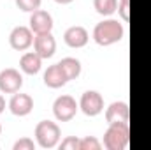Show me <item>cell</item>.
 Returning <instances> with one entry per match:
<instances>
[{"label": "cell", "instance_id": "obj_20", "mask_svg": "<svg viewBox=\"0 0 151 150\" xmlns=\"http://www.w3.org/2000/svg\"><path fill=\"white\" fill-rule=\"evenodd\" d=\"M12 150H35V143L32 138H19L14 143Z\"/></svg>", "mask_w": 151, "mask_h": 150}, {"label": "cell", "instance_id": "obj_6", "mask_svg": "<svg viewBox=\"0 0 151 150\" xmlns=\"http://www.w3.org/2000/svg\"><path fill=\"white\" fill-rule=\"evenodd\" d=\"M34 37L35 36H34V32H32L30 27L19 25V27H14L11 30V34H9V44L16 51H25V50H28L34 44Z\"/></svg>", "mask_w": 151, "mask_h": 150}, {"label": "cell", "instance_id": "obj_16", "mask_svg": "<svg viewBox=\"0 0 151 150\" xmlns=\"http://www.w3.org/2000/svg\"><path fill=\"white\" fill-rule=\"evenodd\" d=\"M119 0H93V7L102 16H111L118 11Z\"/></svg>", "mask_w": 151, "mask_h": 150}, {"label": "cell", "instance_id": "obj_18", "mask_svg": "<svg viewBox=\"0 0 151 150\" xmlns=\"http://www.w3.org/2000/svg\"><path fill=\"white\" fill-rule=\"evenodd\" d=\"M40 2L42 0H16V5L25 12H34L40 9Z\"/></svg>", "mask_w": 151, "mask_h": 150}, {"label": "cell", "instance_id": "obj_7", "mask_svg": "<svg viewBox=\"0 0 151 150\" xmlns=\"http://www.w3.org/2000/svg\"><path fill=\"white\" fill-rule=\"evenodd\" d=\"M23 87V76L18 69L7 67L0 71V92L2 94H16Z\"/></svg>", "mask_w": 151, "mask_h": 150}, {"label": "cell", "instance_id": "obj_3", "mask_svg": "<svg viewBox=\"0 0 151 150\" xmlns=\"http://www.w3.org/2000/svg\"><path fill=\"white\" fill-rule=\"evenodd\" d=\"M62 131L56 122L51 120H40L35 125V141L40 149H53L60 143Z\"/></svg>", "mask_w": 151, "mask_h": 150}, {"label": "cell", "instance_id": "obj_23", "mask_svg": "<svg viewBox=\"0 0 151 150\" xmlns=\"http://www.w3.org/2000/svg\"><path fill=\"white\" fill-rule=\"evenodd\" d=\"M56 4H62V5H65V4H70V2H74V0H55Z\"/></svg>", "mask_w": 151, "mask_h": 150}, {"label": "cell", "instance_id": "obj_25", "mask_svg": "<svg viewBox=\"0 0 151 150\" xmlns=\"http://www.w3.org/2000/svg\"><path fill=\"white\" fill-rule=\"evenodd\" d=\"M0 134H2V125H0Z\"/></svg>", "mask_w": 151, "mask_h": 150}, {"label": "cell", "instance_id": "obj_14", "mask_svg": "<svg viewBox=\"0 0 151 150\" xmlns=\"http://www.w3.org/2000/svg\"><path fill=\"white\" fill-rule=\"evenodd\" d=\"M42 67V57H39L35 51H27L21 55L19 58V69L25 73V74H37Z\"/></svg>", "mask_w": 151, "mask_h": 150}, {"label": "cell", "instance_id": "obj_1", "mask_svg": "<svg viewBox=\"0 0 151 150\" xmlns=\"http://www.w3.org/2000/svg\"><path fill=\"white\" fill-rule=\"evenodd\" d=\"M125 28L118 20H102L100 23L95 25L93 28V41L99 46H111L114 42H119L123 39Z\"/></svg>", "mask_w": 151, "mask_h": 150}, {"label": "cell", "instance_id": "obj_13", "mask_svg": "<svg viewBox=\"0 0 151 150\" xmlns=\"http://www.w3.org/2000/svg\"><path fill=\"white\" fill-rule=\"evenodd\" d=\"M67 81H69V78L63 73V69H62L60 64L49 66L46 69V73H44V83L49 88H62L63 85H67Z\"/></svg>", "mask_w": 151, "mask_h": 150}, {"label": "cell", "instance_id": "obj_5", "mask_svg": "<svg viewBox=\"0 0 151 150\" xmlns=\"http://www.w3.org/2000/svg\"><path fill=\"white\" fill-rule=\"evenodd\" d=\"M79 110L86 117H97V115H100L104 111V97L97 90H86L81 95Z\"/></svg>", "mask_w": 151, "mask_h": 150}, {"label": "cell", "instance_id": "obj_2", "mask_svg": "<svg viewBox=\"0 0 151 150\" xmlns=\"http://www.w3.org/2000/svg\"><path fill=\"white\" fill-rule=\"evenodd\" d=\"M130 141V127L128 122H116L109 124L107 131L104 133V147L107 150H125Z\"/></svg>", "mask_w": 151, "mask_h": 150}, {"label": "cell", "instance_id": "obj_24", "mask_svg": "<svg viewBox=\"0 0 151 150\" xmlns=\"http://www.w3.org/2000/svg\"><path fill=\"white\" fill-rule=\"evenodd\" d=\"M119 2H130V0H119Z\"/></svg>", "mask_w": 151, "mask_h": 150}, {"label": "cell", "instance_id": "obj_8", "mask_svg": "<svg viewBox=\"0 0 151 150\" xmlns=\"http://www.w3.org/2000/svg\"><path fill=\"white\" fill-rule=\"evenodd\" d=\"M34 50L39 57L42 58H51L56 51V39L53 37L51 32L44 34H35L34 37Z\"/></svg>", "mask_w": 151, "mask_h": 150}, {"label": "cell", "instance_id": "obj_12", "mask_svg": "<svg viewBox=\"0 0 151 150\" xmlns=\"http://www.w3.org/2000/svg\"><path fill=\"white\" fill-rule=\"evenodd\" d=\"M130 118V108L123 101H114L106 110V122L116 124V122H128Z\"/></svg>", "mask_w": 151, "mask_h": 150}, {"label": "cell", "instance_id": "obj_11", "mask_svg": "<svg viewBox=\"0 0 151 150\" xmlns=\"http://www.w3.org/2000/svg\"><path fill=\"white\" fill-rule=\"evenodd\" d=\"M63 41H65V44H67L69 48H76V50H77V48H83V46L88 44L90 34H88V30H86L84 27H81V25H72V27H69V28L65 30Z\"/></svg>", "mask_w": 151, "mask_h": 150}, {"label": "cell", "instance_id": "obj_10", "mask_svg": "<svg viewBox=\"0 0 151 150\" xmlns=\"http://www.w3.org/2000/svg\"><path fill=\"white\" fill-rule=\"evenodd\" d=\"M30 28L34 34L51 32L53 30V16L44 9H37V11L30 12Z\"/></svg>", "mask_w": 151, "mask_h": 150}, {"label": "cell", "instance_id": "obj_22", "mask_svg": "<svg viewBox=\"0 0 151 150\" xmlns=\"http://www.w3.org/2000/svg\"><path fill=\"white\" fill-rule=\"evenodd\" d=\"M4 110H5V99H4V95L0 94V113H4Z\"/></svg>", "mask_w": 151, "mask_h": 150}, {"label": "cell", "instance_id": "obj_21", "mask_svg": "<svg viewBox=\"0 0 151 150\" xmlns=\"http://www.w3.org/2000/svg\"><path fill=\"white\" fill-rule=\"evenodd\" d=\"M118 14L121 16L123 21L130 20V2H119L118 4Z\"/></svg>", "mask_w": 151, "mask_h": 150}, {"label": "cell", "instance_id": "obj_4", "mask_svg": "<svg viewBox=\"0 0 151 150\" xmlns=\"http://www.w3.org/2000/svg\"><path fill=\"white\" fill-rule=\"evenodd\" d=\"M79 110V104L76 103L72 95H60L55 99L53 103V115L58 122H69L76 117V113Z\"/></svg>", "mask_w": 151, "mask_h": 150}, {"label": "cell", "instance_id": "obj_19", "mask_svg": "<svg viewBox=\"0 0 151 150\" xmlns=\"http://www.w3.org/2000/svg\"><path fill=\"white\" fill-rule=\"evenodd\" d=\"M60 150H79V138H76V136H67L65 140H62Z\"/></svg>", "mask_w": 151, "mask_h": 150}, {"label": "cell", "instance_id": "obj_9", "mask_svg": "<svg viewBox=\"0 0 151 150\" xmlns=\"http://www.w3.org/2000/svg\"><path fill=\"white\" fill-rule=\"evenodd\" d=\"M9 110L16 117H27L28 113L34 110V99H32V95L21 94V92L12 94L11 101H9Z\"/></svg>", "mask_w": 151, "mask_h": 150}, {"label": "cell", "instance_id": "obj_15", "mask_svg": "<svg viewBox=\"0 0 151 150\" xmlns=\"http://www.w3.org/2000/svg\"><path fill=\"white\" fill-rule=\"evenodd\" d=\"M60 66H62V69H63V73L67 74V78H69V81L70 79H77L79 78V74H81V62L77 60V58H74V57H65V58H62L60 62H58Z\"/></svg>", "mask_w": 151, "mask_h": 150}, {"label": "cell", "instance_id": "obj_17", "mask_svg": "<svg viewBox=\"0 0 151 150\" xmlns=\"http://www.w3.org/2000/svg\"><path fill=\"white\" fill-rule=\"evenodd\" d=\"M102 143L95 138V136H86L83 140H79V150H100Z\"/></svg>", "mask_w": 151, "mask_h": 150}]
</instances>
